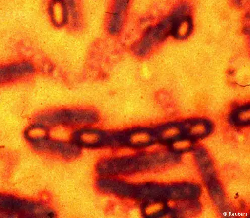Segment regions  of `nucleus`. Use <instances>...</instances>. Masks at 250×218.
Segmentation results:
<instances>
[{
	"instance_id": "nucleus-1",
	"label": "nucleus",
	"mask_w": 250,
	"mask_h": 218,
	"mask_svg": "<svg viewBox=\"0 0 250 218\" xmlns=\"http://www.w3.org/2000/svg\"><path fill=\"white\" fill-rule=\"evenodd\" d=\"M127 6V1H118L115 2L109 17L108 26L109 32L112 34L116 35L120 32Z\"/></svg>"
}]
</instances>
